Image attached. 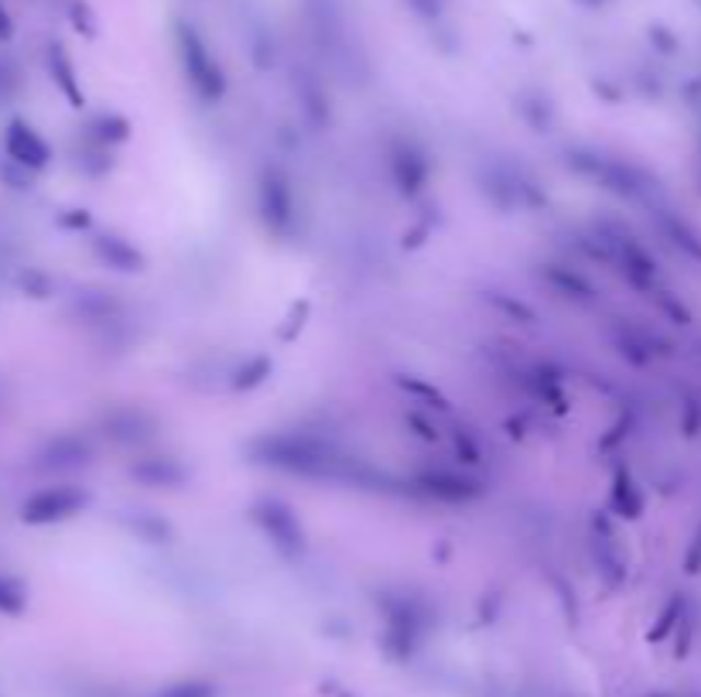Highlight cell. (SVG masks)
<instances>
[{
  "label": "cell",
  "mask_w": 701,
  "mask_h": 697,
  "mask_svg": "<svg viewBox=\"0 0 701 697\" xmlns=\"http://www.w3.org/2000/svg\"><path fill=\"white\" fill-rule=\"evenodd\" d=\"M24 608H27V589L21 584V578L0 574V616H21Z\"/></svg>",
  "instance_id": "277c9868"
},
{
  "label": "cell",
  "mask_w": 701,
  "mask_h": 697,
  "mask_svg": "<svg viewBox=\"0 0 701 697\" xmlns=\"http://www.w3.org/2000/svg\"><path fill=\"white\" fill-rule=\"evenodd\" d=\"M578 4H585V8H602L606 0H578Z\"/></svg>",
  "instance_id": "30bf717a"
},
{
  "label": "cell",
  "mask_w": 701,
  "mask_h": 697,
  "mask_svg": "<svg viewBox=\"0 0 701 697\" xmlns=\"http://www.w3.org/2000/svg\"><path fill=\"white\" fill-rule=\"evenodd\" d=\"M175 35H179L182 62H185V69H188V75H192L195 86H203L206 93H212V90L219 93V69H216V62H212L209 48L203 45L199 32H195V27H188V24H179Z\"/></svg>",
  "instance_id": "3957f363"
},
{
  "label": "cell",
  "mask_w": 701,
  "mask_h": 697,
  "mask_svg": "<svg viewBox=\"0 0 701 697\" xmlns=\"http://www.w3.org/2000/svg\"><path fill=\"white\" fill-rule=\"evenodd\" d=\"M82 503H87V496H82L79 489L51 486V489H42L27 499V503L21 507V520L24 523H59V520H69L72 513H79Z\"/></svg>",
  "instance_id": "6da1fadb"
},
{
  "label": "cell",
  "mask_w": 701,
  "mask_h": 697,
  "mask_svg": "<svg viewBox=\"0 0 701 697\" xmlns=\"http://www.w3.org/2000/svg\"><path fill=\"white\" fill-rule=\"evenodd\" d=\"M158 697H216V687L212 684H199V681H182V684H172L158 690Z\"/></svg>",
  "instance_id": "8992f818"
},
{
  "label": "cell",
  "mask_w": 701,
  "mask_h": 697,
  "mask_svg": "<svg viewBox=\"0 0 701 697\" xmlns=\"http://www.w3.org/2000/svg\"><path fill=\"white\" fill-rule=\"evenodd\" d=\"M647 697H667V694H647Z\"/></svg>",
  "instance_id": "8fae6325"
},
{
  "label": "cell",
  "mask_w": 701,
  "mask_h": 697,
  "mask_svg": "<svg viewBox=\"0 0 701 697\" xmlns=\"http://www.w3.org/2000/svg\"><path fill=\"white\" fill-rule=\"evenodd\" d=\"M14 35V21H11V14H8V8L0 4V42H8Z\"/></svg>",
  "instance_id": "ba28073f"
},
{
  "label": "cell",
  "mask_w": 701,
  "mask_h": 697,
  "mask_svg": "<svg viewBox=\"0 0 701 697\" xmlns=\"http://www.w3.org/2000/svg\"><path fill=\"white\" fill-rule=\"evenodd\" d=\"M48 69H51L55 82H59V86H62V93H66L72 103H79L82 96H79V86H76V75H72V66H69V55H66L59 45H51V51H48Z\"/></svg>",
  "instance_id": "5b68a950"
},
{
  "label": "cell",
  "mask_w": 701,
  "mask_h": 697,
  "mask_svg": "<svg viewBox=\"0 0 701 697\" xmlns=\"http://www.w3.org/2000/svg\"><path fill=\"white\" fill-rule=\"evenodd\" d=\"M14 69H8V66H0V96H8L11 90H14Z\"/></svg>",
  "instance_id": "9c48e42d"
},
{
  "label": "cell",
  "mask_w": 701,
  "mask_h": 697,
  "mask_svg": "<svg viewBox=\"0 0 701 697\" xmlns=\"http://www.w3.org/2000/svg\"><path fill=\"white\" fill-rule=\"evenodd\" d=\"M407 4L421 18H438L441 14V0H407Z\"/></svg>",
  "instance_id": "52a82bcc"
},
{
  "label": "cell",
  "mask_w": 701,
  "mask_h": 697,
  "mask_svg": "<svg viewBox=\"0 0 701 697\" xmlns=\"http://www.w3.org/2000/svg\"><path fill=\"white\" fill-rule=\"evenodd\" d=\"M4 151H8V158L18 164V169H24V172H42L45 164H48V158H51L45 137L32 124H27V120H11L8 124Z\"/></svg>",
  "instance_id": "7a4b0ae2"
}]
</instances>
